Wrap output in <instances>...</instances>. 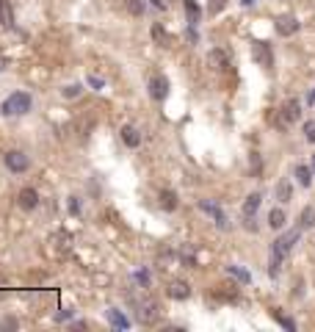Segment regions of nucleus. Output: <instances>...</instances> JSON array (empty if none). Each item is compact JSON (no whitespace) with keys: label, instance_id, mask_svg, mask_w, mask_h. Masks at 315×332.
Instances as JSON below:
<instances>
[{"label":"nucleus","instance_id":"nucleus-1","mask_svg":"<svg viewBox=\"0 0 315 332\" xmlns=\"http://www.w3.org/2000/svg\"><path fill=\"white\" fill-rule=\"evenodd\" d=\"M299 236H302V227H299V230H288L285 236H280L277 241L271 244V260H268V274H271V277H277V274H280L285 258L291 255L293 246L299 244Z\"/></svg>","mask_w":315,"mask_h":332},{"label":"nucleus","instance_id":"nucleus-2","mask_svg":"<svg viewBox=\"0 0 315 332\" xmlns=\"http://www.w3.org/2000/svg\"><path fill=\"white\" fill-rule=\"evenodd\" d=\"M30 94L28 92H14V94H8L6 100H3V106H0V111H3V116H25V114L30 111Z\"/></svg>","mask_w":315,"mask_h":332},{"label":"nucleus","instance_id":"nucleus-3","mask_svg":"<svg viewBox=\"0 0 315 332\" xmlns=\"http://www.w3.org/2000/svg\"><path fill=\"white\" fill-rule=\"evenodd\" d=\"M3 160H6L8 172H14V174H22V172L30 169V158L22 152V150H8V152L3 155Z\"/></svg>","mask_w":315,"mask_h":332},{"label":"nucleus","instance_id":"nucleus-4","mask_svg":"<svg viewBox=\"0 0 315 332\" xmlns=\"http://www.w3.org/2000/svg\"><path fill=\"white\" fill-rule=\"evenodd\" d=\"M252 58H255L260 66L271 70V66H274V53H271V44H268V42H252Z\"/></svg>","mask_w":315,"mask_h":332},{"label":"nucleus","instance_id":"nucleus-5","mask_svg":"<svg viewBox=\"0 0 315 332\" xmlns=\"http://www.w3.org/2000/svg\"><path fill=\"white\" fill-rule=\"evenodd\" d=\"M147 89H149V97H152V100L163 102L169 97V80L163 75H152L149 83H147Z\"/></svg>","mask_w":315,"mask_h":332},{"label":"nucleus","instance_id":"nucleus-6","mask_svg":"<svg viewBox=\"0 0 315 332\" xmlns=\"http://www.w3.org/2000/svg\"><path fill=\"white\" fill-rule=\"evenodd\" d=\"M299 116H302V106H299V100H288L285 106L280 108V124H282V128L293 124Z\"/></svg>","mask_w":315,"mask_h":332},{"label":"nucleus","instance_id":"nucleus-7","mask_svg":"<svg viewBox=\"0 0 315 332\" xmlns=\"http://www.w3.org/2000/svg\"><path fill=\"white\" fill-rule=\"evenodd\" d=\"M199 208H202L205 214H210L213 216V222H216V227H221V230H227L230 227V222H227V214L221 210L216 202H210V200H199Z\"/></svg>","mask_w":315,"mask_h":332},{"label":"nucleus","instance_id":"nucleus-8","mask_svg":"<svg viewBox=\"0 0 315 332\" xmlns=\"http://www.w3.org/2000/svg\"><path fill=\"white\" fill-rule=\"evenodd\" d=\"M17 205L22 208V210H33V208L39 205V191L36 188H22L17 194Z\"/></svg>","mask_w":315,"mask_h":332},{"label":"nucleus","instance_id":"nucleus-9","mask_svg":"<svg viewBox=\"0 0 315 332\" xmlns=\"http://www.w3.org/2000/svg\"><path fill=\"white\" fill-rule=\"evenodd\" d=\"M274 28H277L280 36H293L299 30V20L296 17H280L277 22H274Z\"/></svg>","mask_w":315,"mask_h":332},{"label":"nucleus","instance_id":"nucleus-10","mask_svg":"<svg viewBox=\"0 0 315 332\" xmlns=\"http://www.w3.org/2000/svg\"><path fill=\"white\" fill-rule=\"evenodd\" d=\"M169 296L177 299V302H185V299L191 296V285L183 282V280H174V282L169 285Z\"/></svg>","mask_w":315,"mask_h":332},{"label":"nucleus","instance_id":"nucleus-11","mask_svg":"<svg viewBox=\"0 0 315 332\" xmlns=\"http://www.w3.org/2000/svg\"><path fill=\"white\" fill-rule=\"evenodd\" d=\"M0 25L6 30L14 28V6H11V0H0Z\"/></svg>","mask_w":315,"mask_h":332},{"label":"nucleus","instance_id":"nucleus-12","mask_svg":"<svg viewBox=\"0 0 315 332\" xmlns=\"http://www.w3.org/2000/svg\"><path fill=\"white\" fill-rule=\"evenodd\" d=\"M122 142H125V147L136 150L138 144H141V133H138L133 124H122Z\"/></svg>","mask_w":315,"mask_h":332},{"label":"nucleus","instance_id":"nucleus-13","mask_svg":"<svg viewBox=\"0 0 315 332\" xmlns=\"http://www.w3.org/2000/svg\"><path fill=\"white\" fill-rule=\"evenodd\" d=\"M208 64L213 66V70H227V66H230V56H227L224 50H210Z\"/></svg>","mask_w":315,"mask_h":332},{"label":"nucleus","instance_id":"nucleus-14","mask_svg":"<svg viewBox=\"0 0 315 332\" xmlns=\"http://www.w3.org/2000/svg\"><path fill=\"white\" fill-rule=\"evenodd\" d=\"M108 321H111L116 330H127V326H130V318H127L122 310H116V308H108Z\"/></svg>","mask_w":315,"mask_h":332},{"label":"nucleus","instance_id":"nucleus-15","mask_svg":"<svg viewBox=\"0 0 315 332\" xmlns=\"http://www.w3.org/2000/svg\"><path fill=\"white\" fill-rule=\"evenodd\" d=\"M285 222H288L285 210H282V208H271V214H268V227H271V230H282Z\"/></svg>","mask_w":315,"mask_h":332},{"label":"nucleus","instance_id":"nucleus-16","mask_svg":"<svg viewBox=\"0 0 315 332\" xmlns=\"http://www.w3.org/2000/svg\"><path fill=\"white\" fill-rule=\"evenodd\" d=\"M138 308H141V310H138V318H141L144 324H149V321L158 318V304H155V302H141Z\"/></svg>","mask_w":315,"mask_h":332},{"label":"nucleus","instance_id":"nucleus-17","mask_svg":"<svg viewBox=\"0 0 315 332\" xmlns=\"http://www.w3.org/2000/svg\"><path fill=\"white\" fill-rule=\"evenodd\" d=\"M260 202H263V196H260V194H249V196H246V202H244V216H246V219H252V216L257 214Z\"/></svg>","mask_w":315,"mask_h":332},{"label":"nucleus","instance_id":"nucleus-18","mask_svg":"<svg viewBox=\"0 0 315 332\" xmlns=\"http://www.w3.org/2000/svg\"><path fill=\"white\" fill-rule=\"evenodd\" d=\"M177 205H180L177 194H174L172 188H163V191H161V208H163V210H174Z\"/></svg>","mask_w":315,"mask_h":332},{"label":"nucleus","instance_id":"nucleus-19","mask_svg":"<svg viewBox=\"0 0 315 332\" xmlns=\"http://www.w3.org/2000/svg\"><path fill=\"white\" fill-rule=\"evenodd\" d=\"M299 227L302 230H310V227H315V208L313 205H307L302 210V216H299Z\"/></svg>","mask_w":315,"mask_h":332},{"label":"nucleus","instance_id":"nucleus-20","mask_svg":"<svg viewBox=\"0 0 315 332\" xmlns=\"http://www.w3.org/2000/svg\"><path fill=\"white\" fill-rule=\"evenodd\" d=\"M183 6H185V17H188V25H196V22H199V17H202V8L196 6L194 0H185Z\"/></svg>","mask_w":315,"mask_h":332},{"label":"nucleus","instance_id":"nucleus-21","mask_svg":"<svg viewBox=\"0 0 315 332\" xmlns=\"http://www.w3.org/2000/svg\"><path fill=\"white\" fill-rule=\"evenodd\" d=\"M296 180H299V186L310 188V186H313V169H307V166H296Z\"/></svg>","mask_w":315,"mask_h":332},{"label":"nucleus","instance_id":"nucleus-22","mask_svg":"<svg viewBox=\"0 0 315 332\" xmlns=\"http://www.w3.org/2000/svg\"><path fill=\"white\" fill-rule=\"evenodd\" d=\"M152 39L158 42V44H163V48H169V44H172V36H169L161 25H152Z\"/></svg>","mask_w":315,"mask_h":332},{"label":"nucleus","instance_id":"nucleus-23","mask_svg":"<svg viewBox=\"0 0 315 332\" xmlns=\"http://www.w3.org/2000/svg\"><path fill=\"white\" fill-rule=\"evenodd\" d=\"M227 272H230L235 280H241L244 285H249V282H252V274L246 272V268H241V266H227Z\"/></svg>","mask_w":315,"mask_h":332},{"label":"nucleus","instance_id":"nucleus-24","mask_svg":"<svg viewBox=\"0 0 315 332\" xmlns=\"http://www.w3.org/2000/svg\"><path fill=\"white\" fill-rule=\"evenodd\" d=\"M291 196H293L291 183H288V180H282V183L277 186V200H280V202H291Z\"/></svg>","mask_w":315,"mask_h":332},{"label":"nucleus","instance_id":"nucleus-25","mask_svg":"<svg viewBox=\"0 0 315 332\" xmlns=\"http://www.w3.org/2000/svg\"><path fill=\"white\" fill-rule=\"evenodd\" d=\"M125 8L133 14V17H141L144 14V0H125Z\"/></svg>","mask_w":315,"mask_h":332},{"label":"nucleus","instance_id":"nucleus-26","mask_svg":"<svg viewBox=\"0 0 315 332\" xmlns=\"http://www.w3.org/2000/svg\"><path fill=\"white\" fill-rule=\"evenodd\" d=\"M271 316H274V318H277V321H280V324L285 326V330H291V332L296 330V321H293V318H288V316H282L280 310H271Z\"/></svg>","mask_w":315,"mask_h":332},{"label":"nucleus","instance_id":"nucleus-27","mask_svg":"<svg viewBox=\"0 0 315 332\" xmlns=\"http://www.w3.org/2000/svg\"><path fill=\"white\" fill-rule=\"evenodd\" d=\"M80 92H83V86H80V83H69V86L64 89V97H69V100H72V97H77Z\"/></svg>","mask_w":315,"mask_h":332},{"label":"nucleus","instance_id":"nucleus-28","mask_svg":"<svg viewBox=\"0 0 315 332\" xmlns=\"http://www.w3.org/2000/svg\"><path fill=\"white\" fill-rule=\"evenodd\" d=\"M304 136H307V142L315 144V122H307V124H304Z\"/></svg>","mask_w":315,"mask_h":332},{"label":"nucleus","instance_id":"nucleus-29","mask_svg":"<svg viewBox=\"0 0 315 332\" xmlns=\"http://www.w3.org/2000/svg\"><path fill=\"white\" fill-rule=\"evenodd\" d=\"M224 6H227V0H210V8H208V12L210 14H219Z\"/></svg>","mask_w":315,"mask_h":332},{"label":"nucleus","instance_id":"nucleus-30","mask_svg":"<svg viewBox=\"0 0 315 332\" xmlns=\"http://www.w3.org/2000/svg\"><path fill=\"white\" fill-rule=\"evenodd\" d=\"M133 280H136L138 285H144V288L149 285V274L147 272H136V274H133Z\"/></svg>","mask_w":315,"mask_h":332},{"label":"nucleus","instance_id":"nucleus-31","mask_svg":"<svg viewBox=\"0 0 315 332\" xmlns=\"http://www.w3.org/2000/svg\"><path fill=\"white\" fill-rule=\"evenodd\" d=\"M69 214L80 216V202H77V196H69Z\"/></svg>","mask_w":315,"mask_h":332},{"label":"nucleus","instance_id":"nucleus-32","mask_svg":"<svg viewBox=\"0 0 315 332\" xmlns=\"http://www.w3.org/2000/svg\"><path fill=\"white\" fill-rule=\"evenodd\" d=\"M86 80H89V86H94V89H102V86H105V83H102V78H97V75H89Z\"/></svg>","mask_w":315,"mask_h":332},{"label":"nucleus","instance_id":"nucleus-33","mask_svg":"<svg viewBox=\"0 0 315 332\" xmlns=\"http://www.w3.org/2000/svg\"><path fill=\"white\" fill-rule=\"evenodd\" d=\"M185 39H188V42H199V34H196V30H194V25H191V28H188V34H185Z\"/></svg>","mask_w":315,"mask_h":332},{"label":"nucleus","instance_id":"nucleus-34","mask_svg":"<svg viewBox=\"0 0 315 332\" xmlns=\"http://www.w3.org/2000/svg\"><path fill=\"white\" fill-rule=\"evenodd\" d=\"M252 166H255V172H257V169H260V158H257V152L252 155Z\"/></svg>","mask_w":315,"mask_h":332},{"label":"nucleus","instance_id":"nucleus-35","mask_svg":"<svg viewBox=\"0 0 315 332\" xmlns=\"http://www.w3.org/2000/svg\"><path fill=\"white\" fill-rule=\"evenodd\" d=\"M307 102H310V106H315V89H313V92H310V97H307Z\"/></svg>","mask_w":315,"mask_h":332},{"label":"nucleus","instance_id":"nucleus-36","mask_svg":"<svg viewBox=\"0 0 315 332\" xmlns=\"http://www.w3.org/2000/svg\"><path fill=\"white\" fill-rule=\"evenodd\" d=\"M152 6L155 8H163V0H152Z\"/></svg>","mask_w":315,"mask_h":332},{"label":"nucleus","instance_id":"nucleus-37","mask_svg":"<svg viewBox=\"0 0 315 332\" xmlns=\"http://www.w3.org/2000/svg\"><path fill=\"white\" fill-rule=\"evenodd\" d=\"M6 70V58H0V72Z\"/></svg>","mask_w":315,"mask_h":332},{"label":"nucleus","instance_id":"nucleus-38","mask_svg":"<svg viewBox=\"0 0 315 332\" xmlns=\"http://www.w3.org/2000/svg\"><path fill=\"white\" fill-rule=\"evenodd\" d=\"M241 3H244V6H252V3H255V0H241Z\"/></svg>","mask_w":315,"mask_h":332},{"label":"nucleus","instance_id":"nucleus-39","mask_svg":"<svg viewBox=\"0 0 315 332\" xmlns=\"http://www.w3.org/2000/svg\"><path fill=\"white\" fill-rule=\"evenodd\" d=\"M313 169H315V155H313Z\"/></svg>","mask_w":315,"mask_h":332}]
</instances>
